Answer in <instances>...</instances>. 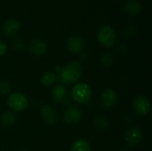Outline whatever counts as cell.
<instances>
[{
    "mask_svg": "<svg viewBox=\"0 0 152 151\" xmlns=\"http://www.w3.org/2000/svg\"><path fill=\"white\" fill-rule=\"evenodd\" d=\"M83 74V67L78 61H71L59 71V79L66 85L76 84Z\"/></svg>",
    "mask_w": 152,
    "mask_h": 151,
    "instance_id": "obj_1",
    "label": "cell"
},
{
    "mask_svg": "<svg viewBox=\"0 0 152 151\" xmlns=\"http://www.w3.org/2000/svg\"><path fill=\"white\" fill-rule=\"evenodd\" d=\"M92 90L91 87L85 82L75 84L70 91V95L72 99L80 104H86L92 99Z\"/></svg>",
    "mask_w": 152,
    "mask_h": 151,
    "instance_id": "obj_2",
    "label": "cell"
},
{
    "mask_svg": "<svg viewBox=\"0 0 152 151\" xmlns=\"http://www.w3.org/2000/svg\"><path fill=\"white\" fill-rule=\"evenodd\" d=\"M97 40L101 45L110 48L112 47L117 41V34L113 28L109 25H105L100 28L97 32Z\"/></svg>",
    "mask_w": 152,
    "mask_h": 151,
    "instance_id": "obj_3",
    "label": "cell"
},
{
    "mask_svg": "<svg viewBox=\"0 0 152 151\" xmlns=\"http://www.w3.org/2000/svg\"><path fill=\"white\" fill-rule=\"evenodd\" d=\"M28 99L27 97L20 92H15L10 93L7 98V106L12 110L16 112L23 111L28 107Z\"/></svg>",
    "mask_w": 152,
    "mask_h": 151,
    "instance_id": "obj_4",
    "label": "cell"
},
{
    "mask_svg": "<svg viewBox=\"0 0 152 151\" xmlns=\"http://www.w3.org/2000/svg\"><path fill=\"white\" fill-rule=\"evenodd\" d=\"M133 110L139 117L146 116L151 110V102L149 99L143 95L135 97L133 101Z\"/></svg>",
    "mask_w": 152,
    "mask_h": 151,
    "instance_id": "obj_5",
    "label": "cell"
},
{
    "mask_svg": "<svg viewBox=\"0 0 152 151\" xmlns=\"http://www.w3.org/2000/svg\"><path fill=\"white\" fill-rule=\"evenodd\" d=\"M82 118V111L77 107H69L67 109L62 116L63 122L67 125H77Z\"/></svg>",
    "mask_w": 152,
    "mask_h": 151,
    "instance_id": "obj_6",
    "label": "cell"
},
{
    "mask_svg": "<svg viewBox=\"0 0 152 151\" xmlns=\"http://www.w3.org/2000/svg\"><path fill=\"white\" fill-rule=\"evenodd\" d=\"M118 95L117 92L113 89H106L104 92L102 93L100 99L102 105L106 109L112 108L113 106H115L118 102Z\"/></svg>",
    "mask_w": 152,
    "mask_h": 151,
    "instance_id": "obj_7",
    "label": "cell"
},
{
    "mask_svg": "<svg viewBox=\"0 0 152 151\" xmlns=\"http://www.w3.org/2000/svg\"><path fill=\"white\" fill-rule=\"evenodd\" d=\"M40 115L42 119L48 125H55L58 120V113L57 111L49 104L44 105L40 109Z\"/></svg>",
    "mask_w": 152,
    "mask_h": 151,
    "instance_id": "obj_8",
    "label": "cell"
},
{
    "mask_svg": "<svg viewBox=\"0 0 152 151\" xmlns=\"http://www.w3.org/2000/svg\"><path fill=\"white\" fill-rule=\"evenodd\" d=\"M85 40L80 36H73L69 38L67 42V48L72 54L80 53L85 48Z\"/></svg>",
    "mask_w": 152,
    "mask_h": 151,
    "instance_id": "obj_9",
    "label": "cell"
},
{
    "mask_svg": "<svg viewBox=\"0 0 152 151\" xmlns=\"http://www.w3.org/2000/svg\"><path fill=\"white\" fill-rule=\"evenodd\" d=\"M125 141L130 145H137L142 140V132L139 127L134 126L125 132Z\"/></svg>",
    "mask_w": 152,
    "mask_h": 151,
    "instance_id": "obj_10",
    "label": "cell"
},
{
    "mask_svg": "<svg viewBox=\"0 0 152 151\" xmlns=\"http://www.w3.org/2000/svg\"><path fill=\"white\" fill-rule=\"evenodd\" d=\"M28 49L29 53H31L32 54H34L36 56H42L46 53L47 45H46L45 42H44L43 40L36 38V39L31 40L28 43Z\"/></svg>",
    "mask_w": 152,
    "mask_h": 151,
    "instance_id": "obj_11",
    "label": "cell"
},
{
    "mask_svg": "<svg viewBox=\"0 0 152 151\" xmlns=\"http://www.w3.org/2000/svg\"><path fill=\"white\" fill-rule=\"evenodd\" d=\"M20 29V23L15 19H8L3 25V31L6 36H12Z\"/></svg>",
    "mask_w": 152,
    "mask_h": 151,
    "instance_id": "obj_12",
    "label": "cell"
},
{
    "mask_svg": "<svg viewBox=\"0 0 152 151\" xmlns=\"http://www.w3.org/2000/svg\"><path fill=\"white\" fill-rule=\"evenodd\" d=\"M125 11L131 15H137L141 13L142 10V6L140 2L136 0H127L124 4Z\"/></svg>",
    "mask_w": 152,
    "mask_h": 151,
    "instance_id": "obj_13",
    "label": "cell"
},
{
    "mask_svg": "<svg viewBox=\"0 0 152 151\" xmlns=\"http://www.w3.org/2000/svg\"><path fill=\"white\" fill-rule=\"evenodd\" d=\"M67 97V90L63 85H57L52 90V98L55 102H62Z\"/></svg>",
    "mask_w": 152,
    "mask_h": 151,
    "instance_id": "obj_14",
    "label": "cell"
},
{
    "mask_svg": "<svg viewBox=\"0 0 152 151\" xmlns=\"http://www.w3.org/2000/svg\"><path fill=\"white\" fill-rule=\"evenodd\" d=\"M58 80V77L54 72H45L42 75L40 78V82L45 86H52L55 85Z\"/></svg>",
    "mask_w": 152,
    "mask_h": 151,
    "instance_id": "obj_15",
    "label": "cell"
},
{
    "mask_svg": "<svg viewBox=\"0 0 152 151\" xmlns=\"http://www.w3.org/2000/svg\"><path fill=\"white\" fill-rule=\"evenodd\" d=\"M16 115L12 111H5L0 116V124L4 125H12L16 121Z\"/></svg>",
    "mask_w": 152,
    "mask_h": 151,
    "instance_id": "obj_16",
    "label": "cell"
},
{
    "mask_svg": "<svg viewBox=\"0 0 152 151\" xmlns=\"http://www.w3.org/2000/svg\"><path fill=\"white\" fill-rule=\"evenodd\" d=\"M71 151H91V146L89 142L84 139H78L75 141L71 146Z\"/></svg>",
    "mask_w": 152,
    "mask_h": 151,
    "instance_id": "obj_17",
    "label": "cell"
},
{
    "mask_svg": "<svg viewBox=\"0 0 152 151\" xmlns=\"http://www.w3.org/2000/svg\"><path fill=\"white\" fill-rule=\"evenodd\" d=\"M113 61H114L113 56L110 53H104L101 56V63L104 67H110L113 64Z\"/></svg>",
    "mask_w": 152,
    "mask_h": 151,
    "instance_id": "obj_18",
    "label": "cell"
},
{
    "mask_svg": "<svg viewBox=\"0 0 152 151\" xmlns=\"http://www.w3.org/2000/svg\"><path fill=\"white\" fill-rule=\"evenodd\" d=\"M11 89V85L10 83L7 82L6 80H0V94L2 95H5L7 93H9Z\"/></svg>",
    "mask_w": 152,
    "mask_h": 151,
    "instance_id": "obj_19",
    "label": "cell"
},
{
    "mask_svg": "<svg viewBox=\"0 0 152 151\" xmlns=\"http://www.w3.org/2000/svg\"><path fill=\"white\" fill-rule=\"evenodd\" d=\"M12 46H13L14 49L20 50V49L23 46V42L21 41V39L17 38V39H15V40L12 42Z\"/></svg>",
    "mask_w": 152,
    "mask_h": 151,
    "instance_id": "obj_20",
    "label": "cell"
},
{
    "mask_svg": "<svg viewBox=\"0 0 152 151\" xmlns=\"http://www.w3.org/2000/svg\"><path fill=\"white\" fill-rule=\"evenodd\" d=\"M6 51H7V45L3 41L0 40V57L3 56L6 53Z\"/></svg>",
    "mask_w": 152,
    "mask_h": 151,
    "instance_id": "obj_21",
    "label": "cell"
},
{
    "mask_svg": "<svg viewBox=\"0 0 152 151\" xmlns=\"http://www.w3.org/2000/svg\"><path fill=\"white\" fill-rule=\"evenodd\" d=\"M19 151H28V150H19Z\"/></svg>",
    "mask_w": 152,
    "mask_h": 151,
    "instance_id": "obj_22",
    "label": "cell"
}]
</instances>
